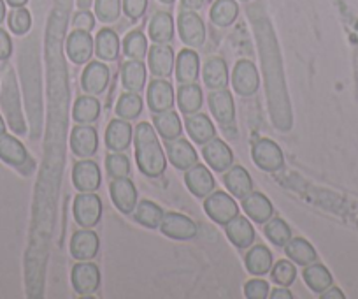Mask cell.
<instances>
[{"label":"cell","mask_w":358,"mask_h":299,"mask_svg":"<svg viewBox=\"0 0 358 299\" xmlns=\"http://www.w3.org/2000/svg\"><path fill=\"white\" fill-rule=\"evenodd\" d=\"M111 199L116 208L122 213L129 215L137 206V188L129 176L125 178H113L111 181Z\"/></svg>","instance_id":"obj_17"},{"label":"cell","mask_w":358,"mask_h":299,"mask_svg":"<svg viewBox=\"0 0 358 299\" xmlns=\"http://www.w3.org/2000/svg\"><path fill=\"white\" fill-rule=\"evenodd\" d=\"M244 260H246V270L250 271L251 274H255V277H264L265 273L271 271V267H273L274 264L273 253H271V250L264 245L251 246Z\"/></svg>","instance_id":"obj_33"},{"label":"cell","mask_w":358,"mask_h":299,"mask_svg":"<svg viewBox=\"0 0 358 299\" xmlns=\"http://www.w3.org/2000/svg\"><path fill=\"white\" fill-rule=\"evenodd\" d=\"M232 87L236 94L243 95V97H251V95L257 94L258 87H260V76H258V71L253 62H237L232 72Z\"/></svg>","instance_id":"obj_10"},{"label":"cell","mask_w":358,"mask_h":299,"mask_svg":"<svg viewBox=\"0 0 358 299\" xmlns=\"http://www.w3.org/2000/svg\"><path fill=\"white\" fill-rule=\"evenodd\" d=\"M239 16V6L236 0H216L211 8V22L216 27H230Z\"/></svg>","instance_id":"obj_41"},{"label":"cell","mask_w":358,"mask_h":299,"mask_svg":"<svg viewBox=\"0 0 358 299\" xmlns=\"http://www.w3.org/2000/svg\"><path fill=\"white\" fill-rule=\"evenodd\" d=\"M322 298L323 299H334V298L344 299V294L337 287H332V288L329 287V288H327V292H322Z\"/></svg>","instance_id":"obj_54"},{"label":"cell","mask_w":358,"mask_h":299,"mask_svg":"<svg viewBox=\"0 0 358 299\" xmlns=\"http://www.w3.org/2000/svg\"><path fill=\"white\" fill-rule=\"evenodd\" d=\"M209 108L223 130L236 134V129H234L236 127V104H234V95L227 88L213 90V94L209 95Z\"/></svg>","instance_id":"obj_7"},{"label":"cell","mask_w":358,"mask_h":299,"mask_svg":"<svg viewBox=\"0 0 358 299\" xmlns=\"http://www.w3.org/2000/svg\"><path fill=\"white\" fill-rule=\"evenodd\" d=\"M153 123L157 127L158 134L164 137L165 141L178 139L183 132V123L179 120V115L174 109H165V111L155 113Z\"/></svg>","instance_id":"obj_31"},{"label":"cell","mask_w":358,"mask_h":299,"mask_svg":"<svg viewBox=\"0 0 358 299\" xmlns=\"http://www.w3.org/2000/svg\"><path fill=\"white\" fill-rule=\"evenodd\" d=\"M0 106L4 109L6 120L15 134L22 136L27 132L25 116H23L22 101H20L18 81L13 69H8L2 80V92H0Z\"/></svg>","instance_id":"obj_2"},{"label":"cell","mask_w":358,"mask_h":299,"mask_svg":"<svg viewBox=\"0 0 358 299\" xmlns=\"http://www.w3.org/2000/svg\"><path fill=\"white\" fill-rule=\"evenodd\" d=\"M148 104L153 113L165 111L174 106V88L167 80H153L148 87Z\"/></svg>","instance_id":"obj_25"},{"label":"cell","mask_w":358,"mask_h":299,"mask_svg":"<svg viewBox=\"0 0 358 299\" xmlns=\"http://www.w3.org/2000/svg\"><path fill=\"white\" fill-rule=\"evenodd\" d=\"M225 235L236 249H250L255 242V229L246 216L232 218L225 223Z\"/></svg>","instance_id":"obj_24"},{"label":"cell","mask_w":358,"mask_h":299,"mask_svg":"<svg viewBox=\"0 0 358 299\" xmlns=\"http://www.w3.org/2000/svg\"><path fill=\"white\" fill-rule=\"evenodd\" d=\"M199 67H201V60H199L197 51L187 50L179 51L178 58H176V78L179 83H195L199 76Z\"/></svg>","instance_id":"obj_29"},{"label":"cell","mask_w":358,"mask_h":299,"mask_svg":"<svg viewBox=\"0 0 358 299\" xmlns=\"http://www.w3.org/2000/svg\"><path fill=\"white\" fill-rule=\"evenodd\" d=\"M185 183H187L188 190L195 195V197H208L213 190H215V178H213L211 171L204 164H195L190 169H187L185 174Z\"/></svg>","instance_id":"obj_19"},{"label":"cell","mask_w":358,"mask_h":299,"mask_svg":"<svg viewBox=\"0 0 358 299\" xmlns=\"http://www.w3.org/2000/svg\"><path fill=\"white\" fill-rule=\"evenodd\" d=\"M11 8H23L29 0H6Z\"/></svg>","instance_id":"obj_56"},{"label":"cell","mask_w":358,"mask_h":299,"mask_svg":"<svg viewBox=\"0 0 358 299\" xmlns=\"http://www.w3.org/2000/svg\"><path fill=\"white\" fill-rule=\"evenodd\" d=\"M6 18V4H4V0H0V23L4 22Z\"/></svg>","instance_id":"obj_57"},{"label":"cell","mask_w":358,"mask_h":299,"mask_svg":"<svg viewBox=\"0 0 358 299\" xmlns=\"http://www.w3.org/2000/svg\"><path fill=\"white\" fill-rule=\"evenodd\" d=\"M13 53V41L4 29H0V60H8Z\"/></svg>","instance_id":"obj_52"},{"label":"cell","mask_w":358,"mask_h":299,"mask_svg":"<svg viewBox=\"0 0 358 299\" xmlns=\"http://www.w3.org/2000/svg\"><path fill=\"white\" fill-rule=\"evenodd\" d=\"M120 13H122V0H95V15L101 22H116Z\"/></svg>","instance_id":"obj_47"},{"label":"cell","mask_w":358,"mask_h":299,"mask_svg":"<svg viewBox=\"0 0 358 299\" xmlns=\"http://www.w3.org/2000/svg\"><path fill=\"white\" fill-rule=\"evenodd\" d=\"M285 253H287L288 259H292V263L301 264V266H308V264L315 263L318 259L316 250L304 238H292L285 245Z\"/></svg>","instance_id":"obj_38"},{"label":"cell","mask_w":358,"mask_h":299,"mask_svg":"<svg viewBox=\"0 0 358 299\" xmlns=\"http://www.w3.org/2000/svg\"><path fill=\"white\" fill-rule=\"evenodd\" d=\"M160 2H164V4H172L174 0H160Z\"/></svg>","instance_id":"obj_60"},{"label":"cell","mask_w":358,"mask_h":299,"mask_svg":"<svg viewBox=\"0 0 358 299\" xmlns=\"http://www.w3.org/2000/svg\"><path fill=\"white\" fill-rule=\"evenodd\" d=\"M167 155L176 169L187 171L199 162V155L195 152L194 144L188 139L178 137V139L167 141Z\"/></svg>","instance_id":"obj_18"},{"label":"cell","mask_w":358,"mask_h":299,"mask_svg":"<svg viewBox=\"0 0 358 299\" xmlns=\"http://www.w3.org/2000/svg\"><path fill=\"white\" fill-rule=\"evenodd\" d=\"M251 155H253L255 164L260 169L268 171V173L281 169L285 164L283 150L278 146V143H274L273 139H267V137L255 141L253 148H251Z\"/></svg>","instance_id":"obj_8"},{"label":"cell","mask_w":358,"mask_h":299,"mask_svg":"<svg viewBox=\"0 0 358 299\" xmlns=\"http://www.w3.org/2000/svg\"><path fill=\"white\" fill-rule=\"evenodd\" d=\"M102 181L101 167L94 160H79L72 167V183L79 192L99 190Z\"/></svg>","instance_id":"obj_16"},{"label":"cell","mask_w":358,"mask_h":299,"mask_svg":"<svg viewBox=\"0 0 358 299\" xmlns=\"http://www.w3.org/2000/svg\"><path fill=\"white\" fill-rule=\"evenodd\" d=\"M32 27V16H30L29 9L25 8H15L9 15V29L16 34V36H25Z\"/></svg>","instance_id":"obj_48"},{"label":"cell","mask_w":358,"mask_h":299,"mask_svg":"<svg viewBox=\"0 0 358 299\" xmlns=\"http://www.w3.org/2000/svg\"><path fill=\"white\" fill-rule=\"evenodd\" d=\"M94 37L90 36L86 30L76 29L74 32L69 34L67 37V55L74 64L83 65L94 55Z\"/></svg>","instance_id":"obj_20"},{"label":"cell","mask_w":358,"mask_h":299,"mask_svg":"<svg viewBox=\"0 0 358 299\" xmlns=\"http://www.w3.org/2000/svg\"><path fill=\"white\" fill-rule=\"evenodd\" d=\"M148 67L158 78H169L174 69V51L167 44H155L148 50Z\"/></svg>","instance_id":"obj_22"},{"label":"cell","mask_w":358,"mask_h":299,"mask_svg":"<svg viewBox=\"0 0 358 299\" xmlns=\"http://www.w3.org/2000/svg\"><path fill=\"white\" fill-rule=\"evenodd\" d=\"M264 232L265 236H267L268 242L276 246H285L292 239L290 225H288L283 218H280V216H276V218L271 216V218L265 222Z\"/></svg>","instance_id":"obj_42"},{"label":"cell","mask_w":358,"mask_h":299,"mask_svg":"<svg viewBox=\"0 0 358 299\" xmlns=\"http://www.w3.org/2000/svg\"><path fill=\"white\" fill-rule=\"evenodd\" d=\"M146 9L148 0H123V11L130 20H139Z\"/></svg>","instance_id":"obj_50"},{"label":"cell","mask_w":358,"mask_h":299,"mask_svg":"<svg viewBox=\"0 0 358 299\" xmlns=\"http://www.w3.org/2000/svg\"><path fill=\"white\" fill-rule=\"evenodd\" d=\"M271 298L273 299H292L294 295H292V292L288 291L287 287H281V288H276V291L271 292Z\"/></svg>","instance_id":"obj_53"},{"label":"cell","mask_w":358,"mask_h":299,"mask_svg":"<svg viewBox=\"0 0 358 299\" xmlns=\"http://www.w3.org/2000/svg\"><path fill=\"white\" fill-rule=\"evenodd\" d=\"M268 284L260 278H253V280L244 284V295L248 299H265L268 295Z\"/></svg>","instance_id":"obj_49"},{"label":"cell","mask_w":358,"mask_h":299,"mask_svg":"<svg viewBox=\"0 0 358 299\" xmlns=\"http://www.w3.org/2000/svg\"><path fill=\"white\" fill-rule=\"evenodd\" d=\"M106 169L111 178H125L130 174V160L125 153L115 152L106 157Z\"/></svg>","instance_id":"obj_46"},{"label":"cell","mask_w":358,"mask_h":299,"mask_svg":"<svg viewBox=\"0 0 358 299\" xmlns=\"http://www.w3.org/2000/svg\"><path fill=\"white\" fill-rule=\"evenodd\" d=\"M202 78H204L206 87L211 90H222L229 85V69H227L225 60L220 57L209 58L204 64V71H202Z\"/></svg>","instance_id":"obj_30"},{"label":"cell","mask_w":358,"mask_h":299,"mask_svg":"<svg viewBox=\"0 0 358 299\" xmlns=\"http://www.w3.org/2000/svg\"><path fill=\"white\" fill-rule=\"evenodd\" d=\"M71 150L79 159H88L99 150V134L90 123H79L72 129Z\"/></svg>","instance_id":"obj_12"},{"label":"cell","mask_w":358,"mask_h":299,"mask_svg":"<svg viewBox=\"0 0 358 299\" xmlns=\"http://www.w3.org/2000/svg\"><path fill=\"white\" fill-rule=\"evenodd\" d=\"M181 4H183L187 9H192V11H195V9L202 8L204 0H181Z\"/></svg>","instance_id":"obj_55"},{"label":"cell","mask_w":358,"mask_h":299,"mask_svg":"<svg viewBox=\"0 0 358 299\" xmlns=\"http://www.w3.org/2000/svg\"><path fill=\"white\" fill-rule=\"evenodd\" d=\"M179 37L187 46L201 48L206 43V25L201 16L188 9L179 15Z\"/></svg>","instance_id":"obj_13"},{"label":"cell","mask_w":358,"mask_h":299,"mask_svg":"<svg viewBox=\"0 0 358 299\" xmlns=\"http://www.w3.org/2000/svg\"><path fill=\"white\" fill-rule=\"evenodd\" d=\"M243 209L251 220L258 223H265L274 215L273 202L268 201L262 192H251L243 197Z\"/></svg>","instance_id":"obj_28"},{"label":"cell","mask_w":358,"mask_h":299,"mask_svg":"<svg viewBox=\"0 0 358 299\" xmlns=\"http://www.w3.org/2000/svg\"><path fill=\"white\" fill-rule=\"evenodd\" d=\"M134 143H136V159L141 173L148 178L162 176L167 167V159L151 123L141 122L137 125Z\"/></svg>","instance_id":"obj_1"},{"label":"cell","mask_w":358,"mask_h":299,"mask_svg":"<svg viewBox=\"0 0 358 299\" xmlns=\"http://www.w3.org/2000/svg\"><path fill=\"white\" fill-rule=\"evenodd\" d=\"M0 159L9 166L20 169L23 174H29L34 169V160L30 159L27 148L15 136L4 134L0 137Z\"/></svg>","instance_id":"obj_6"},{"label":"cell","mask_w":358,"mask_h":299,"mask_svg":"<svg viewBox=\"0 0 358 299\" xmlns=\"http://www.w3.org/2000/svg\"><path fill=\"white\" fill-rule=\"evenodd\" d=\"M72 287L78 294L88 295L94 294L101 285V270L95 263H86V260H79L74 264L71 273Z\"/></svg>","instance_id":"obj_9"},{"label":"cell","mask_w":358,"mask_h":299,"mask_svg":"<svg viewBox=\"0 0 358 299\" xmlns=\"http://www.w3.org/2000/svg\"><path fill=\"white\" fill-rule=\"evenodd\" d=\"M123 53L132 60H143L148 57V39L141 30H134L123 41Z\"/></svg>","instance_id":"obj_44"},{"label":"cell","mask_w":358,"mask_h":299,"mask_svg":"<svg viewBox=\"0 0 358 299\" xmlns=\"http://www.w3.org/2000/svg\"><path fill=\"white\" fill-rule=\"evenodd\" d=\"M164 209L153 201H141L139 204L134 209V220L144 225L148 229H157L160 228L162 220H164Z\"/></svg>","instance_id":"obj_40"},{"label":"cell","mask_w":358,"mask_h":299,"mask_svg":"<svg viewBox=\"0 0 358 299\" xmlns=\"http://www.w3.org/2000/svg\"><path fill=\"white\" fill-rule=\"evenodd\" d=\"M111 72L104 62H90L81 74V88L88 95H101L109 85Z\"/></svg>","instance_id":"obj_14"},{"label":"cell","mask_w":358,"mask_h":299,"mask_svg":"<svg viewBox=\"0 0 358 299\" xmlns=\"http://www.w3.org/2000/svg\"><path fill=\"white\" fill-rule=\"evenodd\" d=\"M102 201L94 192H81L74 199V218L83 229H92L101 222Z\"/></svg>","instance_id":"obj_4"},{"label":"cell","mask_w":358,"mask_h":299,"mask_svg":"<svg viewBox=\"0 0 358 299\" xmlns=\"http://www.w3.org/2000/svg\"><path fill=\"white\" fill-rule=\"evenodd\" d=\"M271 277L281 287H288L295 281L297 278V267L290 263V260H278L276 264H273L271 267Z\"/></svg>","instance_id":"obj_45"},{"label":"cell","mask_w":358,"mask_h":299,"mask_svg":"<svg viewBox=\"0 0 358 299\" xmlns=\"http://www.w3.org/2000/svg\"><path fill=\"white\" fill-rule=\"evenodd\" d=\"M72 116L78 123H94L101 116V102L95 95H81L74 102Z\"/></svg>","instance_id":"obj_37"},{"label":"cell","mask_w":358,"mask_h":299,"mask_svg":"<svg viewBox=\"0 0 358 299\" xmlns=\"http://www.w3.org/2000/svg\"><path fill=\"white\" fill-rule=\"evenodd\" d=\"M101 239L90 229H81L74 232L71 239V253L76 260H92L99 253Z\"/></svg>","instance_id":"obj_21"},{"label":"cell","mask_w":358,"mask_h":299,"mask_svg":"<svg viewBox=\"0 0 358 299\" xmlns=\"http://www.w3.org/2000/svg\"><path fill=\"white\" fill-rule=\"evenodd\" d=\"M122 85L129 92H141L146 85V65L141 60H129L122 65Z\"/></svg>","instance_id":"obj_32"},{"label":"cell","mask_w":358,"mask_h":299,"mask_svg":"<svg viewBox=\"0 0 358 299\" xmlns=\"http://www.w3.org/2000/svg\"><path fill=\"white\" fill-rule=\"evenodd\" d=\"M132 125L123 118L111 120L108 129H106V144L113 152H125L132 143Z\"/></svg>","instance_id":"obj_23"},{"label":"cell","mask_w":358,"mask_h":299,"mask_svg":"<svg viewBox=\"0 0 358 299\" xmlns=\"http://www.w3.org/2000/svg\"><path fill=\"white\" fill-rule=\"evenodd\" d=\"M143 104L139 92H127L116 102V115L123 120H136L143 111Z\"/></svg>","instance_id":"obj_43"},{"label":"cell","mask_w":358,"mask_h":299,"mask_svg":"<svg viewBox=\"0 0 358 299\" xmlns=\"http://www.w3.org/2000/svg\"><path fill=\"white\" fill-rule=\"evenodd\" d=\"M223 181H225L229 194L234 195L236 199H243L253 192V180H251L250 173L243 166H237V164L227 169Z\"/></svg>","instance_id":"obj_26"},{"label":"cell","mask_w":358,"mask_h":299,"mask_svg":"<svg viewBox=\"0 0 358 299\" xmlns=\"http://www.w3.org/2000/svg\"><path fill=\"white\" fill-rule=\"evenodd\" d=\"M302 277H304V281L308 284V287L313 292H316V294H322V292H325L332 285V274H330V271L323 264L316 263V260L304 267Z\"/></svg>","instance_id":"obj_36"},{"label":"cell","mask_w":358,"mask_h":299,"mask_svg":"<svg viewBox=\"0 0 358 299\" xmlns=\"http://www.w3.org/2000/svg\"><path fill=\"white\" fill-rule=\"evenodd\" d=\"M204 209L209 218L215 220L216 223H222V225H225L227 222H230V220L239 215V206H237L236 197L230 195L229 192L213 190L206 197Z\"/></svg>","instance_id":"obj_5"},{"label":"cell","mask_w":358,"mask_h":299,"mask_svg":"<svg viewBox=\"0 0 358 299\" xmlns=\"http://www.w3.org/2000/svg\"><path fill=\"white\" fill-rule=\"evenodd\" d=\"M160 231L162 235H165L167 238L185 242V239L195 238L199 232V228L197 223L192 218H188V216L181 215V213L171 211L164 215V220H162L160 223Z\"/></svg>","instance_id":"obj_11"},{"label":"cell","mask_w":358,"mask_h":299,"mask_svg":"<svg viewBox=\"0 0 358 299\" xmlns=\"http://www.w3.org/2000/svg\"><path fill=\"white\" fill-rule=\"evenodd\" d=\"M6 134V123H4V118L0 116V137L4 136Z\"/></svg>","instance_id":"obj_59"},{"label":"cell","mask_w":358,"mask_h":299,"mask_svg":"<svg viewBox=\"0 0 358 299\" xmlns=\"http://www.w3.org/2000/svg\"><path fill=\"white\" fill-rule=\"evenodd\" d=\"M202 146H204L202 148V155H204L206 162L216 173H225L229 167L234 166V153L225 141L215 137V139L208 141Z\"/></svg>","instance_id":"obj_15"},{"label":"cell","mask_w":358,"mask_h":299,"mask_svg":"<svg viewBox=\"0 0 358 299\" xmlns=\"http://www.w3.org/2000/svg\"><path fill=\"white\" fill-rule=\"evenodd\" d=\"M185 127H187L188 134L194 139V143L197 144H206L208 141L216 137L215 125H213L209 116L204 115V113H192V115H187Z\"/></svg>","instance_id":"obj_27"},{"label":"cell","mask_w":358,"mask_h":299,"mask_svg":"<svg viewBox=\"0 0 358 299\" xmlns=\"http://www.w3.org/2000/svg\"><path fill=\"white\" fill-rule=\"evenodd\" d=\"M37 60L34 55H22L23 85H25L27 106H29L30 122H32V137H39L41 132V90Z\"/></svg>","instance_id":"obj_3"},{"label":"cell","mask_w":358,"mask_h":299,"mask_svg":"<svg viewBox=\"0 0 358 299\" xmlns=\"http://www.w3.org/2000/svg\"><path fill=\"white\" fill-rule=\"evenodd\" d=\"M74 27L79 30H86V32L94 30L95 16L90 11H86V9H83V11H79L78 15L74 16Z\"/></svg>","instance_id":"obj_51"},{"label":"cell","mask_w":358,"mask_h":299,"mask_svg":"<svg viewBox=\"0 0 358 299\" xmlns=\"http://www.w3.org/2000/svg\"><path fill=\"white\" fill-rule=\"evenodd\" d=\"M95 53L102 60L113 62L118 58L120 55V37L116 36L115 30L111 29H102L97 34L95 39Z\"/></svg>","instance_id":"obj_39"},{"label":"cell","mask_w":358,"mask_h":299,"mask_svg":"<svg viewBox=\"0 0 358 299\" xmlns=\"http://www.w3.org/2000/svg\"><path fill=\"white\" fill-rule=\"evenodd\" d=\"M78 6L81 9H88L92 6V0H78Z\"/></svg>","instance_id":"obj_58"},{"label":"cell","mask_w":358,"mask_h":299,"mask_svg":"<svg viewBox=\"0 0 358 299\" xmlns=\"http://www.w3.org/2000/svg\"><path fill=\"white\" fill-rule=\"evenodd\" d=\"M202 102H204V94H202V88L197 83H185L179 87L178 92V106L179 111L185 113V115H192V113H197L202 108Z\"/></svg>","instance_id":"obj_34"},{"label":"cell","mask_w":358,"mask_h":299,"mask_svg":"<svg viewBox=\"0 0 358 299\" xmlns=\"http://www.w3.org/2000/svg\"><path fill=\"white\" fill-rule=\"evenodd\" d=\"M150 37L157 44L171 43L174 37V20L169 13L158 11L150 22Z\"/></svg>","instance_id":"obj_35"}]
</instances>
